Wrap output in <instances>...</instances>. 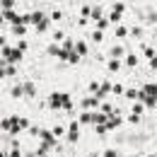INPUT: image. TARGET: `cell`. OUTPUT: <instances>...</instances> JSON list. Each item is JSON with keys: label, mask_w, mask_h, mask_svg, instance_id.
Returning a JSON list of instances; mask_svg holds the SVG:
<instances>
[{"label": "cell", "mask_w": 157, "mask_h": 157, "mask_svg": "<svg viewBox=\"0 0 157 157\" xmlns=\"http://www.w3.org/2000/svg\"><path fill=\"white\" fill-rule=\"evenodd\" d=\"M0 128H2V131H7L10 136H17L20 131L29 128V121H27V118H22V116H7V118H2V121H0Z\"/></svg>", "instance_id": "1"}, {"label": "cell", "mask_w": 157, "mask_h": 157, "mask_svg": "<svg viewBox=\"0 0 157 157\" xmlns=\"http://www.w3.org/2000/svg\"><path fill=\"white\" fill-rule=\"evenodd\" d=\"M138 101H143L145 106H157V85H145L140 92H138Z\"/></svg>", "instance_id": "2"}, {"label": "cell", "mask_w": 157, "mask_h": 157, "mask_svg": "<svg viewBox=\"0 0 157 157\" xmlns=\"http://www.w3.org/2000/svg\"><path fill=\"white\" fill-rule=\"evenodd\" d=\"M48 104L53 109H73V99H70L68 92H53L51 99H48Z\"/></svg>", "instance_id": "3"}, {"label": "cell", "mask_w": 157, "mask_h": 157, "mask_svg": "<svg viewBox=\"0 0 157 157\" xmlns=\"http://www.w3.org/2000/svg\"><path fill=\"white\" fill-rule=\"evenodd\" d=\"M32 24H34L39 32H46V29H48V24H51V20H48L44 12H34V15H32Z\"/></svg>", "instance_id": "4"}, {"label": "cell", "mask_w": 157, "mask_h": 157, "mask_svg": "<svg viewBox=\"0 0 157 157\" xmlns=\"http://www.w3.org/2000/svg\"><path fill=\"white\" fill-rule=\"evenodd\" d=\"M22 53H24V51H20V48H7V46H2V56H5V60H10V63H20Z\"/></svg>", "instance_id": "5"}, {"label": "cell", "mask_w": 157, "mask_h": 157, "mask_svg": "<svg viewBox=\"0 0 157 157\" xmlns=\"http://www.w3.org/2000/svg\"><path fill=\"white\" fill-rule=\"evenodd\" d=\"M78 138H80V121H73L70 128H68V140L70 143H78Z\"/></svg>", "instance_id": "6"}, {"label": "cell", "mask_w": 157, "mask_h": 157, "mask_svg": "<svg viewBox=\"0 0 157 157\" xmlns=\"http://www.w3.org/2000/svg\"><path fill=\"white\" fill-rule=\"evenodd\" d=\"M39 138L44 140V143H46V145H48V147H53V145H56V138H53V131H41V133H39Z\"/></svg>", "instance_id": "7"}, {"label": "cell", "mask_w": 157, "mask_h": 157, "mask_svg": "<svg viewBox=\"0 0 157 157\" xmlns=\"http://www.w3.org/2000/svg\"><path fill=\"white\" fill-rule=\"evenodd\" d=\"M7 75H17V68L15 65H0V80L7 78Z\"/></svg>", "instance_id": "8"}, {"label": "cell", "mask_w": 157, "mask_h": 157, "mask_svg": "<svg viewBox=\"0 0 157 157\" xmlns=\"http://www.w3.org/2000/svg\"><path fill=\"white\" fill-rule=\"evenodd\" d=\"M109 92H111V85H109V82H104V85H99V90H97V94H94V97H106V94H109Z\"/></svg>", "instance_id": "9"}, {"label": "cell", "mask_w": 157, "mask_h": 157, "mask_svg": "<svg viewBox=\"0 0 157 157\" xmlns=\"http://www.w3.org/2000/svg\"><path fill=\"white\" fill-rule=\"evenodd\" d=\"M24 94H27V97H34V94H36V87H34L32 82H24Z\"/></svg>", "instance_id": "10"}, {"label": "cell", "mask_w": 157, "mask_h": 157, "mask_svg": "<svg viewBox=\"0 0 157 157\" xmlns=\"http://www.w3.org/2000/svg\"><path fill=\"white\" fill-rule=\"evenodd\" d=\"M12 97H15V99H22V97H24V85H17V87H12Z\"/></svg>", "instance_id": "11"}, {"label": "cell", "mask_w": 157, "mask_h": 157, "mask_svg": "<svg viewBox=\"0 0 157 157\" xmlns=\"http://www.w3.org/2000/svg\"><path fill=\"white\" fill-rule=\"evenodd\" d=\"M75 51H78L80 56H85V53H87V44H85V41H75Z\"/></svg>", "instance_id": "12"}, {"label": "cell", "mask_w": 157, "mask_h": 157, "mask_svg": "<svg viewBox=\"0 0 157 157\" xmlns=\"http://www.w3.org/2000/svg\"><path fill=\"white\" fill-rule=\"evenodd\" d=\"M118 68H121V60H118V58H111V60H109V70H111V73H116Z\"/></svg>", "instance_id": "13"}, {"label": "cell", "mask_w": 157, "mask_h": 157, "mask_svg": "<svg viewBox=\"0 0 157 157\" xmlns=\"http://www.w3.org/2000/svg\"><path fill=\"white\" fill-rule=\"evenodd\" d=\"M97 104H99V97H90L82 101V106H97Z\"/></svg>", "instance_id": "14"}, {"label": "cell", "mask_w": 157, "mask_h": 157, "mask_svg": "<svg viewBox=\"0 0 157 157\" xmlns=\"http://www.w3.org/2000/svg\"><path fill=\"white\" fill-rule=\"evenodd\" d=\"M12 5H15V0H0V7H2V12H5V10H12Z\"/></svg>", "instance_id": "15"}, {"label": "cell", "mask_w": 157, "mask_h": 157, "mask_svg": "<svg viewBox=\"0 0 157 157\" xmlns=\"http://www.w3.org/2000/svg\"><path fill=\"white\" fill-rule=\"evenodd\" d=\"M24 27H27V24H12V32H15L17 36H22V34H24Z\"/></svg>", "instance_id": "16"}, {"label": "cell", "mask_w": 157, "mask_h": 157, "mask_svg": "<svg viewBox=\"0 0 157 157\" xmlns=\"http://www.w3.org/2000/svg\"><path fill=\"white\" fill-rule=\"evenodd\" d=\"M111 56H114V58H121V56H123V46H114V48H111Z\"/></svg>", "instance_id": "17"}, {"label": "cell", "mask_w": 157, "mask_h": 157, "mask_svg": "<svg viewBox=\"0 0 157 157\" xmlns=\"http://www.w3.org/2000/svg\"><path fill=\"white\" fill-rule=\"evenodd\" d=\"M126 63H128L131 68H133V65H138V56H133V53H128V56H126Z\"/></svg>", "instance_id": "18"}, {"label": "cell", "mask_w": 157, "mask_h": 157, "mask_svg": "<svg viewBox=\"0 0 157 157\" xmlns=\"http://www.w3.org/2000/svg\"><path fill=\"white\" fill-rule=\"evenodd\" d=\"M126 34H128V29H126V27H116V39H123Z\"/></svg>", "instance_id": "19"}, {"label": "cell", "mask_w": 157, "mask_h": 157, "mask_svg": "<svg viewBox=\"0 0 157 157\" xmlns=\"http://www.w3.org/2000/svg\"><path fill=\"white\" fill-rule=\"evenodd\" d=\"M92 20H94V22L101 20V7H94V10H92Z\"/></svg>", "instance_id": "20"}, {"label": "cell", "mask_w": 157, "mask_h": 157, "mask_svg": "<svg viewBox=\"0 0 157 157\" xmlns=\"http://www.w3.org/2000/svg\"><path fill=\"white\" fill-rule=\"evenodd\" d=\"M121 15H123V12H116V10H114V12H111V17H109V22H116V24H118Z\"/></svg>", "instance_id": "21"}, {"label": "cell", "mask_w": 157, "mask_h": 157, "mask_svg": "<svg viewBox=\"0 0 157 157\" xmlns=\"http://www.w3.org/2000/svg\"><path fill=\"white\" fill-rule=\"evenodd\" d=\"M101 39H104V34H101V29H97V32L92 34V41H97V44H99Z\"/></svg>", "instance_id": "22"}, {"label": "cell", "mask_w": 157, "mask_h": 157, "mask_svg": "<svg viewBox=\"0 0 157 157\" xmlns=\"http://www.w3.org/2000/svg\"><path fill=\"white\" fill-rule=\"evenodd\" d=\"M111 92H114V94H123V92H126V90H123V87H121V85H111Z\"/></svg>", "instance_id": "23"}, {"label": "cell", "mask_w": 157, "mask_h": 157, "mask_svg": "<svg viewBox=\"0 0 157 157\" xmlns=\"http://www.w3.org/2000/svg\"><path fill=\"white\" fill-rule=\"evenodd\" d=\"M126 97H128V99H133V101H136V99H138V92H136V90H128V92H126Z\"/></svg>", "instance_id": "24"}, {"label": "cell", "mask_w": 157, "mask_h": 157, "mask_svg": "<svg viewBox=\"0 0 157 157\" xmlns=\"http://www.w3.org/2000/svg\"><path fill=\"white\" fill-rule=\"evenodd\" d=\"M106 24H109V20H104V17H101V20H97V29H104Z\"/></svg>", "instance_id": "25"}, {"label": "cell", "mask_w": 157, "mask_h": 157, "mask_svg": "<svg viewBox=\"0 0 157 157\" xmlns=\"http://www.w3.org/2000/svg\"><path fill=\"white\" fill-rule=\"evenodd\" d=\"M133 114H138V116H140V114H143V104H140V101H138L136 106H133Z\"/></svg>", "instance_id": "26"}, {"label": "cell", "mask_w": 157, "mask_h": 157, "mask_svg": "<svg viewBox=\"0 0 157 157\" xmlns=\"http://www.w3.org/2000/svg\"><path fill=\"white\" fill-rule=\"evenodd\" d=\"M51 20H53V22H60V20H63V12H53V15H51Z\"/></svg>", "instance_id": "27"}, {"label": "cell", "mask_w": 157, "mask_h": 157, "mask_svg": "<svg viewBox=\"0 0 157 157\" xmlns=\"http://www.w3.org/2000/svg\"><path fill=\"white\" fill-rule=\"evenodd\" d=\"M114 10H116V12H123V10H126V5H123V2H116V5H114Z\"/></svg>", "instance_id": "28"}, {"label": "cell", "mask_w": 157, "mask_h": 157, "mask_svg": "<svg viewBox=\"0 0 157 157\" xmlns=\"http://www.w3.org/2000/svg\"><path fill=\"white\" fill-rule=\"evenodd\" d=\"M63 133H65V131H63V126H56V128H53V136H63Z\"/></svg>", "instance_id": "29"}, {"label": "cell", "mask_w": 157, "mask_h": 157, "mask_svg": "<svg viewBox=\"0 0 157 157\" xmlns=\"http://www.w3.org/2000/svg\"><path fill=\"white\" fill-rule=\"evenodd\" d=\"M104 157H118V152H116V150H106V152H104Z\"/></svg>", "instance_id": "30"}, {"label": "cell", "mask_w": 157, "mask_h": 157, "mask_svg": "<svg viewBox=\"0 0 157 157\" xmlns=\"http://www.w3.org/2000/svg\"><path fill=\"white\" fill-rule=\"evenodd\" d=\"M90 15H92V10H90V7L85 5V7H82V17H90Z\"/></svg>", "instance_id": "31"}, {"label": "cell", "mask_w": 157, "mask_h": 157, "mask_svg": "<svg viewBox=\"0 0 157 157\" xmlns=\"http://www.w3.org/2000/svg\"><path fill=\"white\" fill-rule=\"evenodd\" d=\"M58 51H60L58 46H51V48H48V53H51V56H58Z\"/></svg>", "instance_id": "32"}, {"label": "cell", "mask_w": 157, "mask_h": 157, "mask_svg": "<svg viewBox=\"0 0 157 157\" xmlns=\"http://www.w3.org/2000/svg\"><path fill=\"white\" fill-rule=\"evenodd\" d=\"M22 152H20V147H12V152H10V157H20Z\"/></svg>", "instance_id": "33"}, {"label": "cell", "mask_w": 157, "mask_h": 157, "mask_svg": "<svg viewBox=\"0 0 157 157\" xmlns=\"http://www.w3.org/2000/svg\"><path fill=\"white\" fill-rule=\"evenodd\" d=\"M150 65H152V68H157V56H152V60H150Z\"/></svg>", "instance_id": "34"}, {"label": "cell", "mask_w": 157, "mask_h": 157, "mask_svg": "<svg viewBox=\"0 0 157 157\" xmlns=\"http://www.w3.org/2000/svg\"><path fill=\"white\" fill-rule=\"evenodd\" d=\"M2 46H5V39H2V36H0V48H2Z\"/></svg>", "instance_id": "35"}, {"label": "cell", "mask_w": 157, "mask_h": 157, "mask_svg": "<svg viewBox=\"0 0 157 157\" xmlns=\"http://www.w3.org/2000/svg\"><path fill=\"white\" fill-rule=\"evenodd\" d=\"M0 22H5V15H2V12H0Z\"/></svg>", "instance_id": "36"}, {"label": "cell", "mask_w": 157, "mask_h": 157, "mask_svg": "<svg viewBox=\"0 0 157 157\" xmlns=\"http://www.w3.org/2000/svg\"><path fill=\"white\" fill-rule=\"evenodd\" d=\"M0 157H7V155H5V152H0Z\"/></svg>", "instance_id": "37"}, {"label": "cell", "mask_w": 157, "mask_h": 157, "mask_svg": "<svg viewBox=\"0 0 157 157\" xmlns=\"http://www.w3.org/2000/svg\"><path fill=\"white\" fill-rule=\"evenodd\" d=\"M147 157H157V155H147Z\"/></svg>", "instance_id": "38"}, {"label": "cell", "mask_w": 157, "mask_h": 157, "mask_svg": "<svg viewBox=\"0 0 157 157\" xmlns=\"http://www.w3.org/2000/svg\"><path fill=\"white\" fill-rule=\"evenodd\" d=\"M92 157H99V155H92Z\"/></svg>", "instance_id": "39"}]
</instances>
